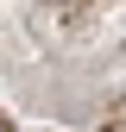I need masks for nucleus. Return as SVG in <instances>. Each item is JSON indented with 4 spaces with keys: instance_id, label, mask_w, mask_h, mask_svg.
Returning a JSON list of instances; mask_svg holds the SVG:
<instances>
[{
    "instance_id": "nucleus-1",
    "label": "nucleus",
    "mask_w": 126,
    "mask_h": 132,
    "mask_svg": "<svg viewBox=\"0 0 126 132\" xmlns=\"http://www.w3.org/2000/svg\"><path fill=\"white\" fill-rule=\"evenodd\" d=\"M0 132H6V126H0Z\"/></svg>"
}]
</instances>
